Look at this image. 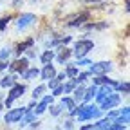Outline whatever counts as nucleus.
<instances>
[{"label": "nucleus", "instance_id": "1", "mask_svg": "<svg viewBox=\"0 0 130 130\" xmlns=\"http://www.w3.org/2000/svg\"><path fill=\"white\" fill-rule=\"evenodd\" d=\"M100 116H101L100 107H94V105H83V107H79V110L76 114L78 123H85L89 119H98Z\"/></svg>", "mask_w": 130, "mask_h": 130}, {"label": "nucleus", "instance_id": "2", "mask_svg": "<svg viewBox=\"0 0 130 130\" xmlns=\"http://www.w3.org/2000/svg\"><path fill=\"white\" fill-rule=\"evenodd\" d=\"M94 49V42L92 40H89V38H81V40H78L76 43H74V51H72V54L79 60V58H85L90 51Z\"/></svg>", "mask_w": 130, "mask_h": 130}, {"label": "nucleus", "instance_id": "3", "mask_svg": "<svg viewBox=\"0 0 130 130\" xmlns=\"http://www.w3.org/2000/svg\"><path fill=\"white\" fill-rule=\"evenodd\" d=\"M25 94V85H22V83H14L11 89H9V94H7V98H6V101H4V107H7V108H11V105L18 100V98H22Z\"/></svg>", "mask_w": 130, "mask_h": 130}, {"label": "nucleus", "instance_id": "4", "mask_svg": "<svg viewBox=\"0 0 130 130\" xmlns=\"http://www.w3.org/2000/svg\"><path fill=\"white\" fill-rule=\"evenodd\" d=\"M119 103H121V96L116 94V92H112V94H108L105 100L100 103V110H107V112L108 110H114Z\"/></svg>", "mask_w": 130, "mask_h": 130}, {"label": "nucleus", "instance_id": "5", "mask_svg": "<svg viewBox=\"0 0 130 130\" xmlns=\"http://www.w3.org/2000/svg\"><path fill=\"white\" fill-rule=\"evenodd\" d=\"M112 71V63L110 61H98V63H90L89 65V72L94 76H101V74H108Z\"/></svg>", "mask_w": 130, "mask_h": 130}, {"label": "nucleus", "instance_id": "6", "mask_svg": "<svg viewBox=\"0 0 130 130\" xmlns=\"http://www.w3.org/2000/svg\"><path fill=\"white\" fill-rule=\"evenodd\" d=\"M35 24H36V14H32V13H24V14H20L18 22H16V31H25L27 27L35 25Z\"/></svg>", "mask_w": 130, "mask_h": 130}, {"label": "nucleus", "instance_id": "7", "mask_svg": "<svg viewBox=\"0 0 130 130\" xmlns=\"http://www.w3.org/2000/svg\"><path fill=\"white\" fill-rule=\"evenodd\" d=\"M9 69H11L13 72L24 74V72L29 69V58H25V56H18L13 63H9Z\"/></svg>", "mask_w": 130, "mask_h": 130}, {"label": "nucleus", "instance_id": "8", "mask_svg": "<svg viewBox=\"0 0 130 130\" xmlns=\"http://www.w3.org/2000/svg\"><path fill=\"white\" fill-rule=\"evenodd\" d=\"M29 108L27 107H20V108H11V110H7V114H6V123L9 125V123H18L20 121V118L24 116V114L27 112Z\"/></svg>", "mask_w": 130, "mask_h": 130}, {"label": "nucleus", "instance_id": "9", "mask_svg": "<svg viewBox=\"0 0 130 130\" xmlns=\"http://www.w3.org/2000/svg\"><path fill=\"white\" fill-rule=\"evenodd\" d=\"M89 18H90V13H89V11H83V13L76 14L74 18H71V20L67 22V25H69V27H79V25L87 24V20H89Z\"/></svg>", "mask_w": 130, "mask_h": 130}, {"label": "nucleus", "instance_id": "10", "mask_svg": "<svg viewBox=\"0 0 130 130\" xmlns=\"http://www.w3.org/2000/svg\"><path fill=\"white\" fill-rule=\"evenodd\" d=\"M49 105H53V96H45V98H42V101L36 105L35 110H32V112H35V116H40V114H43V112L49 108Z\"/></svg>", "mask_w": 130, "mask_h": 130}, {"label": "nucleus", "instance_id": "11", "mask_svg": "<svg viewBox=\"0 0 130 130\" xmlns=\"http://www.w3.org/2000/svg\"><path fill=\"white\" fill-rule=\"evenodd\" d=\"M56 74H58V72H56V69H54V65H53V63H47V65H43V69L40 71V76H42V79H45V81L53 79Z\"/></svg>", "mask_w": 130, "mask_h": 130}, {"label": "nucleus", "instance_id": "12", "mask_svg": "<svg viewBox=\"0 0 130 130\" xmlns=\"http://www.w3.org/2000/svg\"><path fill=\"white\" fill-rule=\"evenodd\" d=\"M112 92H114V89H110L108 85H101V87H98V92H96L94 98H96V101H98V103H101L105 98H107L108 94H112Z\"/></svg>", "mask_w": 130, "mask_h": 130}, {"label": "nucleus", "instance_id": "13", "mask_svg": "<svg viewBox=\"0 0 130 130\" xmlns=\"http://www.w3.org/2000/svg\"><path fill=\"white\" fill-rule=\"evenodd\" d=\"M128 114H130V108H128V107H125V108L119 112V116L114 119L112 123H116V125H119V126H125V128H126V125H128Z\"/></svg>", "mask_w": 130, "mask_h": 130}, {"label": "nucleus", "instance_id": "14", "mask_svg": "<svg viewBox=\"0 0 130 130\" xmlns=\"http://www.w3.org/2000/svg\"><path fill=\"white\" fill-rule=\"evenodd\" d=\"M32 45H35V38H27L25 42H20L18 45H16V49H14V53H16V56H20L22 53H25L27 49H31Z\"/></svg>", "mask_w": 130, "mask_h": 130}, {"label": "nucleus", "instance_id": "15", "mask_svg": "<svg viewBox=\"0 0 130 130\" xmlns=\"http://www.w3.org/2000/svg\"><path fill=\"white\" fill-rule=\"evenodd\" d=\"M71 54H72V51H71V49H67V47H61V49H60V53H58V54H54V58H56L60 63H65V61H67V60L71 58Z\"/></svg>", "mask_w": 130, "mask_h": 130}, {"label": "nucleus", "instance_id": "16", "mask_svg": "<svg viewBox=\"0 0 130 130\" xmlns=\"http://www.w3.org/2000/svg\"><path fill=\"white\" fill-rule=\"evenodd\" d=\"M36 119V116H35V112H32V110H27L25 114H24V116L20 118V126H27L29 123H32V121H35Z\"/></svg>", "mask_w": 130, "mask_h": 130}, {"label": "nucleus", "instance_id": "17", "mask_svg": "<svg viewBox=\"0 0 130 130\" xmlns=\"http://www.w3.org/2000/svg\"><path fill=\"white\" fill-rule=\"evenodd\" d=\"M72 94H74V96H72V100H74V101H83L85 87L81 85V83H79V85H76V87H74V90H72Z\"/></svg>", "mask_w": 130, "mask_h": 130}, {"label": "nucleus", "instance_id": "18", "mask_svg": "<svg viewBox=\"0 0 130 130\" xmlns=\"http://www.w3.org/2000/svg\"><path fill=\"white\" fill-rule=\"evenodd\" d=\"M54 54H56V51H51V49H47V51H43V53H42V56H40V61H42L43 65L51 63V61L54 60Z\"/></svg>", "mask_w": 130, "mask_h": 130}, {"label": "nucleus", "instance_id": "19", "mask_svg": "<svg viewBox=\"0 0 130 130\" xmlns=\"http://www.w3.org/2000/svg\"><path fill=\"white\" fill-rule=\"evenodd\" d=\"M36 76H40V71L36 69V67H29L24 74H22V78L25 79V81H31V79H35Z\"/></svg>", "mask_w": 130, "mask_h": 130}, {"label": "nucleus", "instance_id": "20", "mask_svg": "<svg viewBox=\"0 0 130 130\" xmlns=\"http://www.w3.org/2000/svg\"><path fill=\"white\" fill-rule=\"evenodd\" d=\"M60 105H61L63 108H67V110L71 112V110H72V108L76 107V101L72 100V96H63V98H61V103H60Z\"/></svg>", "mask_w": 130, "mask_h": 130}, {"label": "nucleus", "instance_id": "21", "mask_svg": "<svg viewBox=\"0 0 130 130\" xmlns=\"http://www.w3.org/2000/svg\"><path fill=\"white\" fill-rule=\"evenodd\" d=\"M14 83H16L14 76H4L2 79H0V87H2V89H11Z\"/></svg>", "mask_w": 130, "mask_h": 130}, {"label": "nucleus", "instance_id": "22", "mask_svg": "<svg viewBox=\"0 0 130 130\" xmlns=\"http://www.w3.org/2000/svg\"><path fill=\"white\" fill-rule=\"evenodd\" d=\"M78 72H79V69L76 67V65H71V63H69L63 74H65V78H71V79H74V78L78 76Z\"/></svg>", "mask_w": 130, "mask_h": 130}, {"label": "nucleus", "instance_id": "23", "mask_svg": "<svg viewBox=\"0 0 130 130\" xmlns=\"http://www.w3.org/2000/svg\"><path fill=\"white\" fill-rule=\"evenodd\" d=\"M71 40H72L71 36H60V38L51 40V42H49V45H51V47H56V45H67Z\"/></svg>", "mask_w": 130, "mask_h": 130}, {"label": "nucleus", "instance_id": "24", "mask_svg": "<svg viewBox=\"0 0 130 130\" xmlns=\"http://www.w3.org/2000/svg\"><path fill=\"white\" fill-rule=\"evenodd\" d=\"M96 92H98V87L96 85H92V87H89V89H85V96H83V101L85 103H89L92 98L96 96Z\"/></svg>", "mask_w": 130, "mask_h": 130}, {"label": "nucleus", "instance_id": "25", "mask_svg": "<svg viewBox=\"0 0 130 130\" xmlns=\"http://www.w3.org/2000/svg\"><path fill=\"white\" fill-rule=\"evenodd\" d=\"M45 90H47V85H38L35 90H32V98H35V100H40Z\"/></svg>", "mask_w": 130, "mask_h": 130}, {"label": "nucleus", "instance_id": "26", "mask_svg": "<svg viewBox=\"0 0 130 130\" xmlns=\"http://www.w3.org/2000/svg\"><path fill=\"white\" fill-rule=\"evenodd\" d=\"M76 85H78V83H76L74 79H69L67 83L63 85V94H71V92L74 90V87H76Z\"/></svg>", "mask_w": 130, "mask_h": 130}, {"label": "nucleus", "instance_id": "27", "mask_svg": "<svg viewBox=\"0 0 130 130\" xmlns=\"http://www.w3.org/2000/svg\"><path fill=\"white\" fill-rule=\"evenodd\" d=\"M89 76H90V72H89V71H85V72H78V76L74 78V81L79 85V83H83V81H87V78H89Z\"/></svg>", "mask_w": 130, "mask_h": 130}, {"label": "nucleus", "instance_id": "28", "mask_svg": "<svg viewBox=\"0 0 130 130\" xmlns=\"http://www.w3.org/2000/svg\"><path fill=\"white\" fill-rule=\"evenodd\" d=\"M9 56H11V49H0V61H7L9 60Z\"/></svg>", "mask_w": 130, "mask_h": 130}, {"label": "nucleus", "instance_id": "29", "mask_svg": "<svg viewBox=\"0 0 130 130\" xmlns=\"http://www.w3.org/2000/svg\"><path fill=\"white\" fill-rule=\"evenodd\" d=\"M9 20H11V14H6V16H2V18H0V31H6V29H7Z\"/></svg>", "mask_w": 130, "mask_h": 130}, {"label": "nucleus", "instance_id": "30", "mask_svg": "<svg viewBox=\"0 0 130 130\" xmlns=\"http://www.w3.org/2000/svg\"><path fill=\"white\" fill-rule=\"evenodd\" d=\"M49 107H51V116H60L61 110H63L61 105H49Z\"/></svg>", "mask_w": 130, "mask_h": 130}, {"label": "nucleus", "instance_id": "31", "mask_svg": "<svg viewBox=\"0 0 130 130\" xmlns=\"http://www.w3.org/2000/svg\"><path fill=\"white\" fill-rule=\"evenodd\" d=\"M90 63H92V61H90L89 58H79V61L76 63V67H78V69H79V67H89Z\"/></svg>", "mask_w": 130, "mask_h": 130}, {"label": "nucleus", "instance_id": "32", "mask_svg": "<svg viewBox=\"0 0 130 130\" xmlns=\"http://www.w3.org/2000/svg\"><path fill=\"white\" fill-rule=\"evenodd\" d=\"M60 83H61V81H60V79H58V78L54 76L53 79H49V83H47V87H49V89H51V90H53V89H54V87H58Z\"/></svg>", "mask_w": 130, "mask_h": 130}, {"label": "nucleus", "instance_id": "33", "mask_svg": "<svg viewBox=\"0 0 130 130\" xmlns=\"http://www.w3.org/2000/svg\"><path fill=\"white\" fill-rule=\"evenodd\" d=\"M118 116H119V112H118V110H108V114H107V118H105V119H108V121L112 123Z\"/></svg>", "mask_w": 130, "mask_h": 130}, {"label": "nucleus", "instance_id": "34", "mask_svg": "<svg viewBox=\"0 0 130 130\" xmlns=\"http://www.w3.org/2000/svg\"><path fill=\"white\" fill-rule=\"evenodd\" d=\"M118 89H119L123 94H128V90H130V85H128V81H123V83H119V85H118Z\"/></svg>", "mask_w": 130, "mask_h": 130}, {"label": "nucleus", "instance_id": "35", "mask_svg": "<svg viewBox=\"0 0 130 130\" xmlns=\"http://www.w3.org/2000/svg\"><path fill=\"white\" fill-rule=\"evenodd\" d=\"M61 94H63V85L60 83L58 87H54V89H53V94H51V96H53V98H56V96H61Z\"/></svg>", "mask_w": 130, "mask_h": 130}, {"label": "nucleus", "instance_id": "36", "mask_svg": "<svg viewBox=\"0 0 130 130\" xmlns=\"http://www.w3.org/2000/svg\"><path fill=\"white\" fill-rule=\"evenodd\" d=\"M63 128H65V130H72V128H74V121H72V119H67V121L63 123Z\"/></svg>", "mask_w": 130, "mask_h": 130}, {"label": "nucleus", "instance_id": "37", "mask_svg": "<svg viewBox=\"0 0 130 130\" xmlns=\"http://www.w3.org/2000/svg\"><path fill=\"white\" fill-rule=\"evenodd\" d=\"M35 56H36V53H35V49H32V47H31V49H29V53H27V56H25V58H35Z\"/></svg>", "mask_w": 130, "mask_h": 130}, {"label": "nucleus", "instance_id": "38", "mask_svg": "<svg viewBox=\"0 0 130 130\" xmlns=\"http://www.w3.org/2000/svg\"><path fill=\"white\" fill-rule=\"evenodd\" d=\"M7 67H9V63H7V61H0V71H6Z\"/></svg>", "mask_w": 130, "mask_h": 130}, {"label": "nucleus", "instance_id": "39", "mask_svg": "<svg viewBox=\"0 0 130 130\" xmlns=\"http://www.w3.org/2000/svg\"><path fill=\"white\" fill-rule=\"evenodd\" d=\"M56 78H58L60 81H63V79H65V74H63V72H60V74H56Z\"/></svg>", "mask_w": 130, "mask_h": 130}, {"label": "nucleus", "instance_id": "40", "mask_svg": "<svg viewBox=\"0 0 130 130\" xmlns=\"http://www.w3.org/2000/svg\"><path fill=\"white\" fill-rule=\"evenodd\" d=\"M79 130H90V125H83V126H81Z\"/></svg>", "mask_w": 130, "mask_h": 130}, {"label": "nucleus", "instance_id": "41", "mask_svg": "<svg viewBox=\"0 0 130 130\" xmlns=\"http://www.w3.org/2000/svg\"><path fill=\"white\" fill-rule=\"evenodd\" d=\"M2 108H4V105H2V103H0V114H2Z\"/></svg>", "mask_w": 130, "mask_h": 130}]
</instances>
